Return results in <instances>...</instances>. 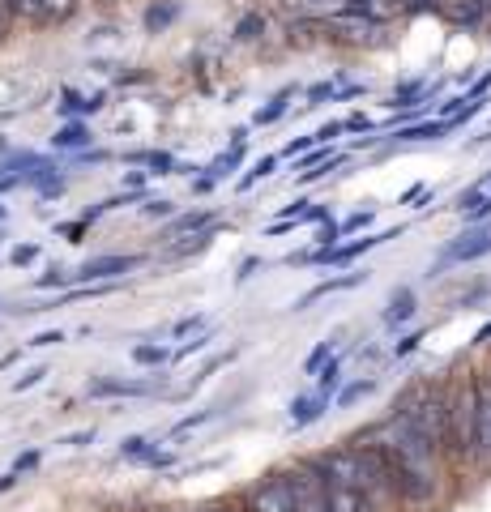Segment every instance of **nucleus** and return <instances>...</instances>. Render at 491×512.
Wrapping results in <instances>:
<instances>
[{
	"instance_id": "47",
	"label": "nucleus",
	"mask_w": 491,
	"mask_h": 512,
	"mask_svg": "<svg viewBox=\"0 0 491 512\" xmlns=\"http://www.w3.org/2000/svg\"><path fill=\"white\" fill-rule=\"evenodd\" d=\"M146 470H154V474H163V470H176V453H171V448H163V453H158L154 461Z\"/></svg>"
},
{
	"instance_id": "33",
	"label": "nucleus",
	"mask_w": 491,
	"mask_h": 512,
	"mask_svg": "<svg viewBox=\"0 0 491 512\" xmlns=\"http://www.w3.org/2000/svg\"><path fill=\"white\" fill-rule=\"evenodd\" d=\"M423 338H427V329H410V333H402V338L393 342V350H389V355H393V359H406V355H415V350L423 346Z\"/></svg>"
},
{
	"instance_id": "16",
	"label": "nucleus",
	"mask_w": 491,
	"mask_h": 512,
	"mask_svg": "<svg viewBox=\"0 0 491 512\" xmlns=\"http://www.w3.org/2000/svg\"><path fill=\"white\" fill-rule=\"evenodd\" d=\"M52 146H56V150H65V154H82V150L94 146V133H90V124H86V120H65V124L56 128Z\"/></svg>"
},
{
	"instance_id": "27",
	"label": "nucleus",
	"mask_w": 491,
	"mask_h": 512,
	"mask_svg": "<svg viewBox=\"0 0 491 512\" xmlns=\"http://www.w3.org/2000/svg\"><path fill=\"white\" fill-rule=\"evenodd\" d=\"M133 363H141V367H167V363H171V346L137 342V346H133Z\"/></svg>"
},
{
	"instance_id": "13",
	"label": "nucleus",
	"mask_w": 491,
	"mask_h": 512,
	"mask_svg": "<svg viewBox=\"0 0 491 512\" xmlns=\"http://www.w3.org/2000/svg\"><path fill=\"white\" fill-rule=\"evenodd\" d=\"M368 282V269H359V274H342V278H325V282H316L308 295H299L295 299V312H304V308H312L316 299H325V295H338V291H355V286H363Z\"/></svg>"
},
{
	"instance_id": "52",
	"label": "nucleus",
	"mask_w": 491,
	"mask_h": 512,
	"mask_svg": "<svg viewBox=\"0 0 491 512\" xmlns=\"http://www.w3.org/2000/svg\"><path fill=\"white\" fill-rule=\"evenodd\" d=\"M406 13H423V9H436V0H398Z\"/></svg>"
},
{
	"instance_id": "15",
	"label": "nucleus",
	"mask_w": 491,
	"mask_h": 512,
	"mask_svg": "<svg viewBox=\"0 0 491 512\" xmlns=\"http://www.w3.org/2000/svg\"><path fill=\"white\" fill-rule=\"evenodd\" d=\"M325 410H329V397H321V393H299V397H291V427L304 431L312 423H321Z\"/></svg>"
},
{
	"instance_id": "41",
	"label": "nucleus",
	"mask_w": 491,
	"mask_h": 512,
	"mask_svg": "<svg viewBox=\"0 0 491 512\" xmlns=\"http://www.w3.org/2000/svg\"><path fill=\"white\" fill-rule=\"evenodd\" d=\"M47 380V367L39 363V367H26V372L13 380V393H26V389H35V384H43Z\"/></svg>"
},
{
	"instance_id": "1",
	"label": "nucleus",
	"mask_w": 491,
	"mask_h": 512,
	"mask_svg": "<svg viewBox=\"0 0 491 512\" xmlns=\"http://www.w3.org/2000/svg\"><path fill=\"white\" fill-rule=\"evenodd\" d=\"M355 444H372L376 453L385 457L393 495H398L402 504H432L440 495V461L445 457H440L398 410H393L385 423L359 431Z\"/></svg>"
},
{
	"instance_id": "46",
	"label": "nucleus",
	"mask_w": 491,
	"mask_h": 512,
	"mask_svg": "<svg viewBox=\"0 0 491 512\" xmlns=\"http://www.w3.org/2000/svg\"><path fill=\"white\" fill-rule=\"evenodd\" d=\"M94 436H99L94 427H82V431H73V436H65L60 444H69V448H90V440H94Z\"/></svg>"
},
{
	"instance_id": "14",
	"label": "nucleus",
	"mask_w": 491,
	"mask_h": 512,
	"mask_svg": "<svg viewBox=\"0 0 491 512\" xmlns=\"http://www.w3.org/2000/svg\"><path fill=\"white\" fill-rule=\"evenodd\" d=\"M107 107V94H86L82 90H73V86H65L60 90V116L65 120H86V116H94V111H103Z\"/></svg>"
},
{
	"instance_id": "54",
	"label": "nucleus",
	"mask_w": 491,
	"mask_h": 512,
	"mask_svg": "<svg viewBox=\"0 0 491 512\" xmlns=\"http://www.w3.org/2000/svg\"><path fill=\"white\" fill-rule=\"evenodd\" d=\"M18 184H22V180H18V175H5V171H0V197H5V192H9V188H18Z\"/></svg>"
},
{
	"instance_id": "5",
	"label": "nucleus",
	"mask_w": 491,
	"mask_h": 512,
	"mask_svg": "<svg viewBox=\"0 0 491 512\" xmlns=\"http://www.w3.org/2000/svg\"><path fill=\"white\" fill-rule=\"evenodd\" d=\"M141 261H146V256H137V252H103V256H90V261H82L77 269H69V278H73V286L124 282V274L141 269Z\"/></svg>"
},
{
	"instance_id": "29",
	"label": "nucleus",
	"mask_w": 491,
	"mask_h": 512,
	"mask_svg": "<svg viewBox=\"0 0 491 512\" xmlns=\"http://www.w3.org/2000/svg\"><path fill=\"white\" fill-rule=\"evenodd\" d=\"M265 35V18L261 13H244L240 22H235V43H257Z\"/></svg>"
},
{
	"instance_id": "3",
	"label": "nucleus",
	"mask_w": 491,
	"mask_h": 512,
	"mask_svg": "<svg viewBox=\"0 0 491 512\" xmlns=\"http://www.w3.org/2000/svg\"><path fill=\"white\" fill-rule=\"evenodd\" d=\"M474 440H479V380H462L449 393V440H445V457L474 461Z\"/></svg>"
},
{
	"instance_id": "24",
	"label": "nucleus",
	"mask_w": 491,
	"mask_h": 512,
	"mask_svg": "<svg viewBox=\"0 0 491 512\" xmlns=\"http://www.w3.org/2000/svg\"><path fill=\"white\" fill-rule=\"evenodd\" d=\"M342 367H346V355H334L321 372H316V393L329 397V402H334V393L342 389Z\"/></svg>"
},
{
	"instance_id": "10",
	"label": "nucleus",
	"mask_w": 491,
	"mask_h": 512,
	"mask_svg": "<svg viewBox=\"0 0 491 512\" xmlns=\"http://www.w3.org/2000/svg\"><path fill=\"white\" fill-rule=\"evenodd\" d=\"M479 380V440H474V461L491 466V372Z\"/></svg>"
},
{
	"instance_id": "35",
	"label": "nucleus",
	"mask_w": 491,
	"mask_h": 512,
	"mask_svg": "<svg viewBox=\"0 0 491 512\" xmlns=\"http://www.w3.org/2000/svg\"><path fill=\"white\" fill-rule=\"evenodd\" d=\"M210 419H218V410H197V414H184V419H180L176 427H171V431H167V436H171V440H176V436H184V431H193V427H201V423H210Z\"/></svg>"
},
{
	"instance_id": "43",
	"label": "nucleus",
	"mask_w": 491,
	"mask_h": 512,
	"mask_svg": "<svg viewBox=\"0 0 491 512\" xmlns=\"http://www.w3.org/2000/svg\"><path fill=\"white\" fill-rule=\"evenodd\" d=\"M86 231H90V222H82V218H77V222H56V235L69 239V244H82Z\"/></svg>"
},
{
	"instance_id": "48",
	"label": "nucleus",
	"mask_w": 491,
	"mask_h": 512,
	"mask_svg": "<svg viewBox=\"0 0 491 512\" xmlns=\"http://www.w3.org/2000/svg\"><path fill=\"white\" fill-rule=\"evenodd\" d=\"M342 128H346V133H372L376 124H372L368 116H346V120H342Z\"/></svg>"
},
{
	"instance_id": "23",
	"label": "nucleus",
	"mask_w": 491,
	"mask_h": 512,
	"mask_svg": "<svg viewBox=\"0 0 491 512\" xmlns=\"http://www.w3.org/2000/svg\"><path fill=\"white\" fill-rule=\"evenodd\" d=\"M180 18V5L176 0H154V5L146 9V18H141V26H146V35H163V30Z\"/></svg>"
},
{
	"instance_id": "59",
	"label": "nucleus",
	"mask_w": 491,
	"mask_h": 512,
	"mask_svg": "<svg viewBox=\"0 0 491 512\" xmlns=\"http://www.w3.org/2000/svg\"><path fill=\"white\" fill-rule=\"evenodd\" d=\"M0 35H5V18H0Z\"/></svg>"
},
{
	"instance_id": "30",
	"label": "nucleus",
	"mask_w": 491,
	"mask_h": 512,
	"mask_svg": "<svg viewBox=\"0 0 491 512\" xmlns=\"http://www.w3.org/2000/svg\"><path fill=\"white\" fill-rule=\"evenodd\" d=\"M30 286H35V291H69V286H73V278H69V269L52 265V269H47V274H39V278L30 282Z\"/></svg>"
},
{
	"instance_id": "26",
	"label": "nucleus",
	"mask_w": 491,
	"mask_h": 512,
	"mask_svg": "<svg viewBox=\"0 0 491 512\" xmlns=\"http://www.w3.org/2000/svg\"><path fill=\"white\" fill-rule=\"evenodd\" d=\"M244 154H248V146H227V150L210 163V171H205V175H214V180H227L235 167H244Z\"/></svg>"
},
{
	"instance_id": "53",
	"label": "nucleus",
	"mask_w": 491,
	"mask_h": 512,
	"mask_svg": "<svg viewBox=\"0 0 491 512\" xmlns=\"http://www.w3.org/2000/svg\"><path fill=\"white\" fill-rule=\"evenodd\" d=\"M22 483V474H13V470H5V474H0V495H9L13 487H18Z\"/></svg>"
},
{
	"instance_id": "9",
	"label": "nucleus",
	"mask_w": 491,
	"mask_h": 512,
	"mask_svg": "<svg viewBox=\"0 0 491 512\" xmlns=\"http://www.w3.org/2000/svg\"><path fill=\"white\" fill-rule=\"evenodd\" d=\"M453 210L466 218V227H474V222H487V218H491V171L479 175V180H474L470 188L457 192Z\"/></svg>"
},
{
	"instance_id": "36",
	"label": "nucleus",
	"mask_w": 491,
	"mask_h": 512,
	"mask_svg": "<svg viewBox=\"0 0 491 512\" xmlns=\"http://www.w3.org/2000/svg\"><path fill=\"white\" fill-rule=\"evenodd\" d=\"M334 94H338V82H316V86H308V107H325V103H334Z\"/></svg>"
},
{
	"instance_id": "4",
	"label": "nucleus",
	"mask_w": 491,
	"mask_h": 512,
	"mask_svg": "<svg viewBox=\"0 0 491 512\" xmlns=\"http://www.w3.org/2000/svg\"><path fill=\"white\" fill-rule=\"evenodd\" d=\"M282 478L291 487L295 512H329V478L316 461H295V466L282 470Z\"/></svg>"
},
{
	"instance_id": "6",
	"label": "nucleus",
	"mask_w": 491,
	"mask_h": 512,
	"mask_svg": "<svg viewBox=\"0 0 491 512\" xmlns=\"http://www.w3.org/2000/svg\"><path fill=\"white\" fill-rule=\"evenodd\" d=\"M483 256H491V222H474V227H466L462 235H453L449 244L440 248L432 274H440V269H449V265L483 261Z\"/></svg>"
},
{
	"instance_id": "57",
	"label": "nucleus",
	"mask_w": 491,
	"mask_h": 512,
	"mask_svg": "<svg viewBox=\"0 0 491 512\" xmlns=\"http://www.w3.org/2000/svg\"><path fill=\"white\" fill-rule=\"evenodd\" d=\"M5 222H9V205H0V227H5Z\"/></svg>"
},
{
	"instance_id": "50",
	"label": "nucleus",
	"mask_w": 491,
	"mask_h": 512,
	"mask_svg": "<svg viewBox=\"0 0 491 512\" xmlns=\"http://www.w3.org/2000/svg\"><path fill=\"white\" fill-rule=\"evenodd\" d=\"M146 184H150V175H146V171H129V175H124V188L146 192Z\"/></svg>"
},
{
	"instance_id": "37",
	"label": "nucleus",
	"mask_w": 491,
	"mask_h": 512,
	"mask_svg": "<svg viewBox=\"0 0 491 512\" xmlns=\"http://www.w3.org/2000/svg\"><path fill=\"white\" fill-rule=\"evenodd\" d=\"M39 256H43V248H39V244H18V248L9 252V265H13V269H26V265H35Z\"/></svg>"
},
{
	"instance_id": "38",
	"label": "nucleus",
	"mask_w": 491,
	"mask_h": 512,
	"mask_svg": "<svg viewBox=\"0 0 491 512\" xmlns=\"http://www.w3.org/2000/svg\"><path fill=\"white\" fill-rule=\"evenodd\" d=\"M43 466V448H26V453H18L13 457V474H30V470H39Z\"/></svg>"
},
{
	"instance_id": "21",
	"label": "nucleus",
	"mask_w": 491,
	"mask_h": 512,
	"mask_svg": "<svg viewBox=\"0 0 491 512\" xmlns=\"http://www.w3.org/2000/svg\"><path fill=\"white\" fill-rule=\"evenodd\" d=\"M295 94H299V86H282V90L274 94V99H269V103L257 111V116H252V124H257V128H265V124H278V120L291 111V99H295Z\"/></svg>"
},
{
	"instance_id": "34",
	"label": "nucleus",
	"mask_w": 491,
	"mask_h": 512,
	"mask_svg": "<svg viewBox=\"0 0 491 512\" xmlns=\"http://www.w3.org/2000/svg\"><path fill=\"white\" fill-rule=\"evenodd\" d=\"M372 218H376V210H355V214H346V218L338 222V231H342V235H359V231L372 227Z\"/></svg>"
},
{
	"instance_id": "7",
	"label": "nucleus",
	"mask_w": 491,
	"mask_h": 512,
	"mask_svg": "<svg viewBox=\"0 0 491 512\" xmlns=\"http://www.w3.org/2000/svg\"><path fill=\"white\" fill-rule=\"evenodd\" d=\"M244 512H295V500H291V487L282 470L265 474L261 483H252L248 495H244Z\"/></svg>"
},
{
	"instance_id": "8",
	"label": "nucleus",
	"mask_w": 491,
	"mask_h": 512,
	"mask_svg": "<svg viewBox=\"0 0 491 512\" xmlns=\"http://www.w3.org/2000/svg\"><path fill=\"white\" fill-rule=\"evenodd\" d=\"M163 393V384L158 380H116V376H94L86 384V397L94 402H107V397H154Z\"/></svg>"
},
{
	"instance_id": "31",
	"label": "nucleus",
	"mask_w": 491,
	"mask_h": 512,
	"mask_svg": "<svg viewBox=\"0 0 491 512\" xmlns=\"http://www.w3.org/2000/svg\"><path fill=\"white\" fill-rule=\"evenodd\" d=\"M210 342H214V329H201V333H193V338H188L184 346H176V350H171V363H184L188 355H197V350H205Z\"/></svg>"
},
{
	"instance_id": "42",
	"label": "nucleus",
	"mask_w": 491,
	"mask_h": 512,
	"mask_svg": "<svg viewBox=\"0 0 491 512\" xmlns=\"http://www.w3.org/2000/svg\"><path fill=\"white\" fill-rule=\"evenodd\" d=\"M5 9L18 18H43V0H5Z\"/></svg>"
},
{
	"instance_id": "56",
	"label": "nucleus",
	"mask_w": 491,
	"mask_h": 512,
	"mask_svg": "<svg viewBox=\"0 0 491 512\" xmlns=\"http://www.w3.org/2000/svg\"><path fill=\"white\" fill-rule=\"evenodd\" d=\"M474 346H491V325H483L479 333H474Z\"/></svg>"
},
{
	"instance_id": "45",
	"label": "nucleus",
	"mask_w": 491,
	"mask_h": 512,
	"mask_svg": "<svg viewBox=\"0 0 491 512\" xmlns=\"http://www.w3.org/2000/svg\"><path fill=\"white\" fill-rule=\"evenodd\" d=\"M261 265H265V261H261V256H244V261H240V265H235V282H240V286H244V282H248L252 274H257V269H261Z\"/></svg>"
},
{
	"instance_id": "18",
	"label": "nucleus",
	"mask_w": 491,
	"mask_h": 512,
	"mask_svg": "<svg viewBox=\"0 0 491 512\" xmlns=\"http://www.w3.org/2000/svg\"><path fill=\"white\" fill-rule=\"evenodd\" d=\"M158 453H163V440H154V436H129V440H120V457L133 461V466H150Z\"/></svg>"
},
{
	"instance_id": "40",
	"label": "nucleus",
	"mask_w": 491,
	"mask_h": 512,
	"mask_svg": "<svg viewBox=\"0 0 491 512\" xmlns=\"http://www.w3.org/2000/svg\"><path fill=\"white\" fill-rule=\"evenodd\" d=\"M342 163H346V154H334L329 163H321V167H312V171L299 175V184H316V180H325V175H329V171H338Z\"/></svg>"
},
{
	"instance_id": "58",
	"label": "nucleus",
	"mask_w": 491,
	"mask_h": 512,
	"mask_svg": "<svg viewBox=\"0 0 491 512\" xmlns=\"http://www.w3.org/2000/svg\"><path fill=\"white\" fill-rule=\"evenodd\" d=\"M0 244H5V227H0Z\"/></svg>"
},
{
	"instance_id": "20",
	"label": "nucleus",
	"mask_w": 491,
	"mask_h": 512,
	"mask_svg": "<svg viewBox=\"0 0 491 512\" xmlns=\"http://www.w3.org/2000/svg\"><path fill=\"white\" fill-rule=\"evenodd\" d=\"M124 163L146 167L150 175H176V158H171L167 150H129L124 154Z\"/></svg>"
},
{
	"instance_id": "51",
	"label": "nucleus",
	"mask_w": 491,
	"mask_h": 512,
	"mask_svg": "<svg viewBox=\"0 0 491 512\" xmlns=\"http://www.w3.org/2000/svg\"><path fill=\"white\" fill-rule=\"evenodd\" d=\"M214 188H218L214 175H197V180H193V192H197V197H205V192H214Z\"/></svg>"
},
{
	"instance_id": "55",
	"label": "nucleus",
	"mask_w": 491,
	"mask_h": 512,
	"mask_svg": "<svg viewBox=\"0 0 491 512\" xmlns=\"http://www.w3.org/2000/svg\"><path fill=\"white\" fill-rule=\"evenodd\" d=\"M295 231V222H274V227H265V235H287Z\"/></svg>"
},
{
	"instance_id": "12",
	"label": "nucleus",
	"mask_w": 491,
	"mask_h": 512,
	"mask_svg": "<svg viewBox=\"0 0 491 512\" xmlns=\"http://www.w3.org/2000/svg\"><path fill=\"white\" fill-rule=\"evenodd\" d=\"M415 312H419L415 286H398V291L389 295V308L380 312V325H385V329H402V325H410V320H415Z\"/></svg>"
},
{
	"instance_id": "19",
	"label": "nucleus",
	"mask_w": 491,
	"mask_h": 512,
	"mask_svg": "<svg viewBox=\"0 0 491 512\" xmlns=\"http://www.w3.org/2000/svg\"><path fill=\"white\" fill-rule=\"evenodd\" d=\"M329 512H376V508H372V500L363 491L329 483Z\"/></svg>"
},
{
	"instance_id": "44",
	"label": "nucleus",
	"mask_w": 491,
	"mask_h": 512,
	"mask_svg": "<svg viewBox=\"0 0 491 512\" xmlns=\"http://www.w3.org/2000/svg\"><path fill=\"white\" fill-rule=\"evenodd\" d=\"M60 342H65V333H60V329H43V333H35V338H30L26 346H30V350H52V346H60Z\"/></svg>"
},
{
	"instance_id": "39",
	"label": "nucleus",
	"mask_w": 491,
	"mask_h": 512,
	"mask_svg": "<svg viewBox=\"0 0 491 512\" xmlns=\"http://www.w3.org/2000/svg\"><path fill=\"white\" fill-rule=\"evenodd\" d=\"M141 214H146V218H176V201H167V197H154V201H146V205H141Z\"/></svg>"
},
{
	"instance_id": "28",
	"label": "nucleus",
	"mask_w": 491,
	"mask_h": 512,
	"mask_svg": "<svg viewBox=\"0 0 491 512\" xmlns=\"http://www.w3.org/2000/svg\"><path fill=\"white\" fill-rule=\"evenodd\" d=\"M334 355H338V342H334V338L316 342V346H312V355L304 359V376H316V372H321V367H325L329 359H334Z\"/></svg>"
},
{
	"instance_id": "2",
	"label": "nucleus",
	"mask_w": 491,
	"mask_h": 512,
	"mask_svg": "<svg viewBox=\"0 0 491 512\" xmlns=\"http://www.w3.org/2000/svg\"><path fill=\"white\" fill-rule=\"evenodd\" d=\"M402 419L419 431V436L445 457V440H449V393H440L436 384H415L402 393V402L393 406Z\"/></svg>"
},
{
	"instance_id": "25",
	"label": "nucleus",
	"mask_w": 491,
	"mask_h": 512,
	"mask_svg": "<svg viewBox=\"0 0 491 512\" xmlns=\"http://www.w3.org/2000/svg\"><path fill=\"white\" fill-rule=\"evenodd\" d=\"M274 167H278V154H265V158H257V163H252L240 180H235V188L240 192H248V188H257L261 180H269V175H274Z\"/></svg>"
},
{
	"instance_id": "49",
	"label": "nucleus",
	"mask_w": 491,
	"mask_h": 512,
	"mask_svg": "<svg viewBox=\"0 0 491 512\" xmlns=\"http://www.w3.org/2000/svg\"><path fill=\"white\" fill-rule=\"evenodd\" d=\"M487 90H491V73H487V77H479V82H474V86L466 90V99H470V103H483V99H487Z\"/></svg>"
},
{
	"instance_id": "32",
	"label": "nucleus",
	"mask_w": 491,
	"mask_h": 512,
	"mask_svg": "<svg viewBox=\"0 0 491 512\" xmlns=\"http://www.w3.org/2000/svg\"><path fill=\"white\" fill-rule=\"evenodd\" d=\"M205 325H210V316H205V312H197V316H184V320H176V325H171L167 329V338H193V333H201Z\"/></svg>"
},
{
	"instance_id": "17",
	"label": "nucleus",
	"mask_w": 491,
	"mask_h": 512,
	"mask_svg": "<svg viewBox=\"0 0 491 512\" xmlns=\"http://www.w3.org/2000/svg\"><path fill=\"white\" fill-rule=\"evenodd\" d=\"M210 227H218V210L214 205H205V210H193V214H176L171 218V227H167V235L180 239V235H197V231H210Z\"/></svg>"
},
{
	"instance_id": "22",
	"label": "nucleus",
	"mask_w": 491,
	"mask_h": 512,
	"mask_svg": "<svg viewBox=\"0 0 491 512\" xmlns=\"http://www.w3.org/2000/svg\"><path fill=\"white\" fill-rule=\"evenodd\" d=\"M376 384H380L376 376H359V380H346L342 389L334 393V406H338V410H351V406H359L363 397H372V393H376Z\"/></svg>"
},
{
	"instance_id": "11",
	"label": "nucleus",
	"mask_w": 491,
	"mask_h": 512,
	"mask_svg": "<svg viewBox=\"0 0 491 512\" xmlns=\"http://www.w3.org/2000/svg\"><path fill=\"white\" fill-rule=\"evenodd\" d=\"M457 133V128L449 120H415V124H402V128H393V146H415V141H440V137H449Z\"/></svg>"
}]
</instances>
